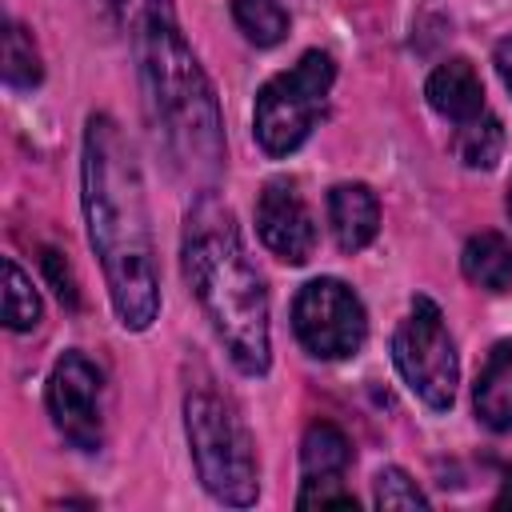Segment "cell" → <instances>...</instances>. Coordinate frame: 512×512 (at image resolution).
<instances>
[{
  "label": "cell",
  "mask_w": 512,
  "mask_h": 512,
  "mask_svg": "<svg viewBox=\"0 0 512 512\" xmlns=\"http://www.w3.org/2000/svg\"><path fill=\"white\" fill-rule=\"evenodd\" d=\"M80 184H84L88 240H92V252L100 256L112 308L124 328L144 332L160 312L148 196H144L132 144L124 140L120 124L104 112L88 116Z\"/></svg>",
  "instance_id": "obj_1"
},
{
  "label": "cell",
  "mask_w": 512,
  "mask_h": 512,
  "mask_svg": "<svg viewBox=\"0 0 512 512\" xmlns=\"http://www.w3.org/2000/svg\"><path fill=\"white\" fill-rule=\"evenodd\" d=\"M136 64L152 124L172 168L212 192L224 172V120L216 92L176 24L172 0H148L136 16Z\"/></svg>",
  "instance_id": "obj_2"
},
{
  "label": "cell",
  "mask_w": 512,
  "mask_h": 512,
  "mask_svg": "<svg viewBox=\"0 0 512 512\" xmlns=\"http://www.w3.org/2000/svg\"><path fill=\"white\" fill-rule=\"evenodd\" d=\"M184 276L244 376L268 372V292L256 276L232 208L216 192H200L180 240Z\"/></svg>",
  "instance_id": "obj_3"
},
{
  "label": "cell",
  "mask_w": 512,
  "mask_h": 512,
  "mask_svg": "<svg viewBox=\"0 0 512 512\" xmlns=\"http://www.w3.org/2000/svg\"><path fill=\"white\" fill-rule=\"evenodd\" d=\"M184 428H188L192 460H196L204 488L220 504H236V508L252 504L260 492L256 448H252V436H248L236 404L228 396H220L216 388L200 384L184 400Z\"/></svg>",
  "instance_id": "obj_4"
},
{
  "label": "cell",
  "mask_w": 512,
  "mask_h": 512,
  "mask_svg": "<svg viewBox=\"0 0 512 512\" xmlns=\"http://www.w3.org/2000/svg\"><path fill=\"white\" fill-rule=\"evenodd\" d=\"M336 80V64L328 52H304L288 72L272 76L256 96V140L268 156L296 152L316 116L324 112L328 88Z\"/></svg>",
  "instance_id": "obj_5"
},
{
  "label": "cell",
  "mask_w": 512,
  "mask_h": 512,
  "mask_svg": "<svg viewBox=\"0 0 512 512\" xmlns=\"http://www.w3.org/2000/svg\"><path fill=\"white\" fill-rule=\"evenodd\" d=\"M392 360H396L404 384L428 408H436V412L452 408L460 364H456V348L444 328V316L428 296H416L412 312L392 332Z\"/></svg>",
  "instance_id": "obj_6"
},
{
  "label": "cell",
  "mask_w": 512,
  "mask_h": 512,
  "mask_svg": "<svg viewBox=\"0 0 512 512\" xmlns=\"http://www.w3.org/2000/svg\"><path fill=\"white\" fill-rule=\"evenodd\" d=\"M292 328H296V340L312 356L340 360V356L360 352V344L368 336V316H364L360 296L348 284L320 276L300 288V296L292 304Z\"/></svg>",
  "instance_id": "obj_7"
},
{
  "label": "cell",
  "mask_w": 512,
  "mask_h": 512,
  "mask_svg": "<svg viewBox=\"0 0 512 512\" xmlns=\"http://www.w3.org/2000/svg\"><path fill=\"white\" fill-rule=\"evenodd\" d=\"M100 396H104L100 368L84 352H64L48 376V416L60 428V436L80 452H96L104 444Z\"/></svg>",
  "instance_id": "obj_8"
},
{
  "label": "cell",
  "mask_w": 512,
  "mask_h": 512,
  "mask_svg": "<svg viewBox=\"0 0 512 512\" xmlns=\"http://www.w3.org/2000/svg\"><path fill=\"white\" fill-rule=\"evenodd\" d=\"M256 228L260 240L288 264H304L316 248V224L300 196V184L288 176H276L264 184L256 200Z\"/></svg>",
  "instance_id": "obj_9"
},
{
  "label": "cell",
  "mask_w": 512,
  "mask_h": 512,
  "mask_svg": "<svg viewBox=\"0 0 512 512\" xmlns=\"http://www.w3.org/2000/svg\"><path fill=\"white\" fill-rule=\"evenodd\" d=\"M424 96H428V104H432L444 120H452V124H464V120H472V116L484 112V84H480V76H476V68H472L468 60H448V64H440V68L428 76Z\"/></svg>",
  "instance_id": "obj_10"
},
{
  "label": "cell",
  "mask_w": 512,
  "mask_h": 512,
  "mask_svg": "<svg viewBox=\"0 0 512 512\" xmlns=\"http://www.w3.org/2000/svg\"><path fill=\"white\" fill-rule=\"evenodd\" d=\"M328 220H332L336 244L344 252H360L364 244H372L380 228V204L368 184H336L328 192Z\"/></svg>",
  "instance_id": "obj_11"
},
{
  "label": "cell",
  "mask_w": 512,
  "mask_h": 512,
  "mask_svg": "<svg viewBox=\"0 0 512 512\" xmlns=\"http://www.w3.org/2000/svg\"><path fill=\"white\" fill-rule=\"evenodd\" d=\"M472 404H476V416L488 428H496V432L512 428V340H500L488 352V360L476 376Z\"/></svg>",
  "instance_id": "obj_12"
},
{
  "label": "cell",
  "mask_w": 512,
  "mask_h": 512,
  "mask_svg": "<svg viewBox=\"0 0 512 512\" xmlns=\"http://www.w3.org/2000/svg\"><path fill=\"white\" fill-rule=\"evenodd\" d=\"M464 276L484 292H508L512 288V244L500 232H480L464 244L460 256Z\"/></svg>",
  "instance_id": "obj_13"
},
{
  "label": "cell",
  "mask_w": 512,
  "mask_h": 512,
  "mask_svg": "<svg viewBox=\"0 0 512 512\" xmlns=\"http://www.w3.org/2000/svg\"><path fill=\"white\" fill-rule=\"evenodd\" d=\"M348 460H352V448H348V436L336 424L320 420V424H312L304 432V444H300L304 480H312V476H344Z\"/></svg>",
  "instance_id": "obj_14"
},
{
  "label": "cell",
  "mask_w": 512,
  "mask_h": 512,
  "mask_svg": "<svg viewBox=\"0 0 512 512\" xmlns=\"http://www.w3.org/2000/svg\"><path fill=\"white\" fill-rule=\"evenodd\" d=\"M504 152V128L496 116L480 112L464 124H456V156L468 164V168H492Z\"/></svg>",
  "instance_id": "obj_15"
},
{
  "label": "cell",
  "mask_w": 512,
  "mask_h": 512,
  "mask_svg": "<svg viewBox=\"0 0 512 512\" xmlns=\"http://www.w3.org/2000/svg\"><path fill=\"white\" fill-rule=\"evenodd\" d=\"M232 20L256 48H272L288 36V12L280 0H232Z\"/></svg>",
  "instance_id": "obj_16"
},
{
  "label": "cell",
  "mask_w": 512,
  "mask_h": 512,
  "mask_svg": "<svg viewBox=\"0 0 512 512\" xmlns=\"http://www.w3.org/2000/svg\"><path fill=\"white\" fill-rule=\"evenodd\" d=\"M4 324L12 332H28L40 324V296L16 260H4Z\"/></svg>",
  "instance_id": "obj_17"
},
{
  "label": "cell",
  "mask_w": 512,
  "mask_h": 512,
  "mask_svg": "<svg viewBox=\"0 0 512 512\" xmlns=\"http://www.w3.org/2000/svg\"><path fill=\"white\" fill-rule=\"evenodd\" d=\"M44 68H40V52L32 44V36L20 28V24H8L4 32V80L12 88H32L40 84Z\"/></svg>",
  "instance_id": "obj_18"
},
{
  "label": "cell",
  "mask_w": 512,
  "mask_h": 512,
  "mask_svg": "<svg viewBox=\"0 0 512 512\" xmlns=\"http://www.w3.org/2000/svg\"><path fill=\"white\" fill-rule=\"evenodd\" d=\"M376 508H428V496L416 488V480L400 468L376 472Z\"/></svg>",
  "instance_id": "obj_19"
},
{
  "label": "cell",
  "mask_w": 512,
  "mask_h": 512,
  "mask_svg": "<svg viewBox=\"0 0 512 512\" xmlns=\"http://www.w3.org/2000/svg\"><path fill=\"white\" fill-rule=\"evenodd\" d=\"M296 504L300 508H356V496L340 488V476H312L304 480V492Z\"/></svg>",
  "instance_id": "obj_20"
},
{
  "label": "cell",
  "mask_w": 512,
  "mask_h": 512,
  "mask_svg": "<svg viewBox=\"0 0 512 512\" xmlns=\"http://www.w3.org/2000/svg\"><path fill=\"white\" fill-rule=\"evenodd\" d=\"M40 264H44V276L52 280V292H56V296H60L68 308H76V304H80V292H76V276H72L68 260H64L60 252H52V248H48Z\"/></svg>",
  "instance_id": "obj_21"
},
{
  "label": "cell",
  "mask_w": 512,
  "mask_h": 512,
  "mask_svg": "<svg viewBox=\"0 0 512 512\" xmlns=\"http://www.w3.org/2000/svg\"><path fill=\"white\" fill-rule=\"evenodd\" d=\"M492 64H496V72H500L504 88L512 92V36H504V40L496 44V56H492Z\"/></svg>",
  "instance_id": "obj_22"
},
{
  "label": "cell",
  "mask_w": 512,
  "mask_h": 512,
  "mask_svg": "<svg viewBox=\"0 0 512 512\" xmlns=\"http://www.w3.org/2000/svg\"><path fill=\"white\" fill-rule=\"evenodd\" d=\"M496 504H500V508H504V504H512V472H504V492H500V500H496Z\"/></svg>",
  "instance_id": "obj_23"
},
{
  "label": "cell",
  "mask_w": 512,
  "mask_h": 512,
  "mask_svg": "<svg viewBox=\"0 0 512 512\" xmlns=\"http://www.w3.org/2000/svg\"><path fill=\"white\" fill-rule=\"evenodd\" d=\"M96 4H104V8H108V12H120V8H124V4H128V0H96Z\"/></svg>",
  "instance_id": "obj_24"
},
{
  "label": "cell",
  "mask_w": 512,
  "mask_h": 512,
  "mask_svg": "<svg viewBox=\"0 0 512 512\" xmlns=\"http://www.w3.org/2000/svg\"><path fill=\"white\" fill-rule=\"evenodd\" d=\"M508 216H512V184H508Z\"/></svg>",
  "instance_id": "obj_25"
}]
</instances>
